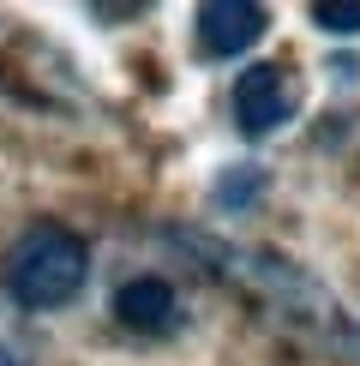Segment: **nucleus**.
I'll return each instance as SVG.
<instances>
[{
	"label": "nucleus",
	"mask_w": 360,
	"mask_h": 366,
	"mask_svg": "<svg viewBox=\"0 0 360 366\" xmlns=\"http://www.w3.org/2000/svg\"><path fill=\"white\" fill-rule=\"evenodd\" d=\"M0 277H6V295L19 300V307L54 312V307H66V300L84 288L90 247H84V234H72V228H60V222H30L6 247Z\"/></svg>",
	"instance_id": "f257e3e1"
},
{
	"label": "nucleus",
	"mask_w": 360,
	"mask_h": 366,
	"mask_svg": "<svg viewBox=\"0 0 360 366\" xmlns=\"http://www.w3.org/2000/svg\"><path fill=\"white\" fill-rule=\"evenodd\" d=\"M234 120L246 139H270L282 120H294V79L276 60H259L234 79Z\"/></svg>",
	"instance_id": "f03ea898"
},
{
	"label": "nucleus",
	"mask_w": 360,
	"mask_h": 366,
	"mask_svg": "<svg viewBox=\"0 0 360 366\" xmlns=\"http://www.w3.org/2000/svg\"><path fill=\"white\" fill-rule=\"evenodd\" d=\"M114 318L132 337H169L180 330V295L169 277H126L114 288Z\"/></svg>",
	"instance_id": "7ed1b4c3"
},
{
	"label": "nucleus",
	"mask_w": 360,
	"mask_h": 366,
	"mask_svg": "<svg viewBox=\"0 0 360 366\" xmlns=\"http://www.w3.org/2000/svg\"><path fill=\"white\" fill-rule=\"evenodd\" d=\"M270 30V12L259 6V0H204L199 6V42L204 54H246L252 42H259Z\"/></svg>",
	"instance_id": "20e7f679"
},
{
	"label": "nucleus",
	"mask_w": 360,
	"mask_h": 366,
	"mask_svg": "<svg viewBox=\"0 0 360 366\" xmlns=\"http://www.w3.org/2000/svg\"><path fill=\"white\" fill-rule=\"evenodd\" d=\"M312 24L330 30V36H360V0H319Z\"/></svg>",
	"instance_id": "39448f33"
},
{
	"label": "nucleus",
	"mask_w": 360,
	"mask_h": 366,
	"mask_svg": "<svg viewBox=\"0 0 360 366\" xmlns=\"http://www.w3.org/2000/svg\"><path fill=\"white\" fill-rule=\"evenodd\" d=\"M259 187H264V174H229V180L216 187V198H222V204H234V198H252Z\"/></svg>",
	"instance_id": "423d86ee"
},
{
	"label": "nucleus",
	"mask_w": 360,
	"mask_h": 366,
	"mask_svg": "<svg viewBox=\"0 0 360 366\" xmlns=\"http://www.w3.org/2000/svg\"><path fill=\"white\" fill-rule=\"evenodd\" d=\"M0 366H19V360H12V355H6V348H0Z\"/></svg>",
	"instance_id": "0eeeda50"
},
{
	"label": "nucleus",
	"mask_w": 360,
	"mask_h": 366,
	"mask_svg": "<svg viewBox=\"0 0 360 366\" xmlns=\"http://www.w3.org/2000/svg\"><path fill=\"white\" fill-rule=\"evenodd\" d=\"M354 342H360V325H354Z\"/></svg>",
	"instance_id": "6e6552de"
}]
</instances>
